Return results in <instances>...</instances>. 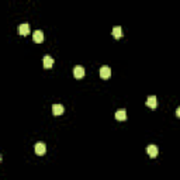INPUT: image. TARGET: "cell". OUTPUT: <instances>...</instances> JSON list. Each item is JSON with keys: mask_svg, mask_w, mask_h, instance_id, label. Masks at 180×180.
Returning <instances> with one entry per match:
<instances>
[{"mask_svg": "<svg viewBox=\"0 0 180 180\" xmlns=\"http://www.w3.org/2000/svg\"><path fill=\"white\" fill-rule=\"evenodd\" d=\"M73 76L76 79H82L83 76H85V68L80 65H76L73 68Z\"/></svg>", "mask_w": 180, "mask_h": 180, "instance_id": "6da1fadb", "label": "cell"}, {"mask_svg": "<svg viewBox=\"0 0 180 180\" xmlns=\"http://www.w3.org/2000/svg\"><path fill=\"white\" fill-rule=\"evenodd\" d=\"M100 76H101V79H108L111 76V69L107 65L101 66L100 68Z\"/></svg>", "mask_w": 180, "mask_h": 180, "instance_id": "7a4b0ae2", "label": "cell"}, {"mask_svg": "<svg viewBox=\"0 0 180 180\" xmlns=\"http://www.w3.org/2000/svg\"><path fill=\"white\" fill-rule=\"evenodd\" d=\"M34 149H35V153H37V155H44L45 152H47V146H45L44 142H37L35 146H34Z\"/></svg>", "mask_w": 180, "mask_h": 180, "instance_id": "3957f363", "label": "cell"}, {"mask_svg": "<svg viewBox=\"0 0 180 180\" xmlns=\"http://www.w3.org/2000/svg\"><path fill=\"white\" fill-rule=\"evenodd\" d=\"M33 40H34V42H37V44H41V42L44 41V33H42L41 30H37V31H34Z\"/></svg>", "mask_w": 180, "mask_h": 180, "instance_id": "277c9868", "label": "cell"}, {"mask_svg": "<svg viewBox=\"0 0 180 180\" xmlns=\"http://www.w3.org/2000/svg\"><path fill=\"white\" fill-rule=\"evenodd\" d=\"M146 152H148V155L151 156V158H156V156H158V152H159V149H158V146H156V145H149V146L146 148Z\"/></svg>", "mask_w": 180, "mask_h": 180, "instance_id": "5b68a950", "label": "cell"}, {"mask_svg": "<svg viewBox=\"0 0 180 180\" xmlns=\"http://www.w3.org/2000/svg\"><path fill=\"white\" fill-rule=\"evenodd\" d=\"M42 63H44V68L45 69H51L53 65V59L49 55H45L44 59H42Z\"/></svg>", "mask_w": 180, "mask_h": 180, "instance_id": "8992f818", "label": "cell"}, {"mask_svg": "<svg viewBox=\"0 0 180 180\" xmlns=\"http://www.w3.org/2000/svg\"><path fill=\"white\" fill-rule=\"evenodd\" d=\"M146 106L151 107V108H156V106H158V98H156V96H149V97L146 98Z\"/></svg>", "mask_w": 180, "mask_h": 180, "instance_id": "52a82bcc", "label": "cell"}, {"mask_svg": "<svg viewBox=\"0 0 180 180\" xmlns=\"http://www.w3.org/2000/svg\"><path fill=\"white\" fill-rule=\"evenodd\" d=\"M18 33H20L23 37H25L27 34H30V25L27 24V23H23V24L18 27Z\"/></svg>", "mask_w": 180, "mask_h": 180, "instance_id": "ba28073f", "label": "cell"}, {"mask_svg": "<svg viewBox=\"0 0 180 180\" xmlns=\"http://www.w3.org/2000/svg\"><path fill=\"white\" fill-rule=\"evenodd\" d=\"M52 114L53 115H62L63 114V106H62V104H53L52 106Z\"/></svg>", "mask_w": 180, "mask_h": 180, "instance_id": "9c48e42d", "label": "cell"}, {"mask_svg": "<svg viewBox=\"0 0 180 180\" xmlns=\"http://www.w3.org/2000/svg\"><path fill=\"white\" fill-rule=\"evenodd\" d=\"M115 120H118V121H125V120H127V111L118 110L115 113Z\"/></svg>", "mask_w": 180, "mask_h": 180, "instance_id": "30bf717a", "label": "cell"}, {"mask_svg": "<svg viewBox=\"0 0 180 180\" xmlns=\"http://www.w3.org/2000/svg\"><path fill=\"white\" fill-rule=\"evenodd\" d=\"M113 37L114 38H117V40H118V38H121V35H123V31H121V27H120V25H117V27H114V28H113Z\"/></svg>", "mask_w": 180, "mask_h": 180, "instance_id": "8fae6325", "label": "cell"}, {"mask_svg": "<svg viewBox=\"0 0 180 180\" xmlns=\"http://www.w3.org/2000/svg\"><path fill=\"white\" fill-rule=\"evenodd\" d=\"M176 115H177V117H180V107H179V108H177V110H176Z\"/></svg>", "mask_w": 180, "mask_h": 180, "instance_id": "7c38bea8", "label": "cell"}]
</instances>
